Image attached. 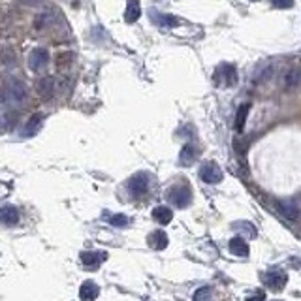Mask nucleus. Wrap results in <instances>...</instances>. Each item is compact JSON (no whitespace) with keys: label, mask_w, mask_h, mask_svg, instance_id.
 Instances as JSON below:
<instances>
[{"label":"nucleus","mask_w":301,"mask_h":301,"mask_svg":"<svg viewBox=\"0 0 301 301\" xmlns=\"http://www.w3.org/2000/svg\"><path fill=\"white\" fill-rule=\"evenodd\" d=\"M25 96H27V87L19 79H8L2 93H0V98L6 104H21Z\"/></svg>","instance_id":"nucleus-1"},{"label":"nucleus","mask_w":301,"mask_h":301,"mask_svg":"<svg viewBox=\"0 0 301 301\" xmlns=\"http://www.w3.org/2000/svg\"><path fill=\"white\" fill-rule=\"evenodd\" d=\"M213 79L214 85H219V87H233L238 83V68L230 62L220 64L214 70Z\"/></svg>","instance_id":"nucleus-2"},{"label":"nucleus","mask_w":301,"mask_h":301,"mask_svg":"<svg viewBox=\"0 0 301 301\" xmlns=\"http://www.w3.org/2000/svg\"><path fill=\"white\" fill-rule=\"evenodd\" d=\"M168 200H169V203H174L175 207H179V209L188 207V205H190V202H192L190 186H186V185L174 186V188L169 190V194H168Z\"/></svg>","instance_id":"nucleus-3"},{"label":"nucleus","mask_w":301,"mask_h":301,"mask_svg":"<svg viewBox=\"0 0 301 301\" xmlns=\"http://www.w3.org/2000/svg\"><path fill=\"white\" fill-rule=\"evenodd\" d=\"M126 188H128V192H130V196H134V198L145 196L147 190H149V175L143 174V171L132 175L126 183Z\"/></svg>","instance_id":"nucleus-4"},{"label":"nucleus","mask_w":301,"mask_h":301,"mask_svg":"<svg viewBox=\"0 0 301 301\" xmlns=\"http://www.w3.org/2000/svg\"><path fill=\"white\" fill-rule=\"evenodd\" d=\"M60 81L58 79H55V77H44V79H40L38 81V85H36V89H38V94H40L44 100H49L53 98V96H57L58 93H60Z\"/></svg>","instance_id":"nucleus-5"},{"label":"nucleus","mask_w":301,"mask_h":301,"mask_svg":"<svg viewBox=\"0 0 301 301\" xmlns=\"http://www.w3.org/2000/svg\"><path fill=\"white\" fill-rule=\"evenodd\" d=\"M222 177H224V174H222V169L219 168V164L205 162L202 168H200V179H202L203 183L217 185V183H220V181H222Z\"/></svg>","instance_id":"nucleus-6"},{"label":"nucleus","mask_w":301,"mask_h":301,"mask_svg":"<svg viewBox=\"0 0 301 301\" xmlns=\"http://www.w3.org/2000/svg\"><path fill=\"white\" fill-rule=\"evenodd\" d=\"M49 64V51L47 49H44V47H36V49H32V53H30L29 57V66L32 72H40V70H44Z\"/></svg>","instance_id":"nucleus-7"},{"label":"nucleus","mask_w":301,"mask_h":301,"mask_svg":"<svg viewBox=\"0 0 301 301\" xmlns=\"http://www.w3.org/2000/svg\"><path fill=\"white\" fill-rule=\"evenodd\" d=\"M275 207H277L278 213L283 214L286 220H290V222H295V220L301 219V209L295 202H284V200H281V202L275 203Z\"/></svg>","instance_id":"nucleus-8"},{"label":"nucleus","mask_w":301,"mask_h":301,"mask_svg":"<svg viewBox=\"0 0 301 301\" xmlns=\"http://www.w3.org/2000/svg\"><path fill=\"white\" fill-rule=\"evenodd\" d=\"M262 278H264V284H266L267 288H271V290H281V288H284V286H286V283H288L286 273H283L281 269L267 271Z\"/></svg>","instance_id":"nucleus-9"},{"label":"nucleus","mask_w":301,"mask_h":301,"mask_svg":"<svg viewBox=\"0 0 301 301\" xmlns=\"http://www.w3.org/2000/svg\"><path fill=\"white\" fill-rule=\"evenodd\" d=\"M107 260L105 252H96V250H83L81 252V262L85 264V267L89 269H96L102 262Z\"/></svg>","instance_id":"nucleus-10"},{"label":"nucleus","mask_w":301,"mask_h":301,"mask_svg":"<svg viewBox=\"0 0 301 301\" xmlns=\"http://www.w3.org/2000/svg\"><path fill=\"white\" fill-rule=\"evenodd\" d=\"M17 220H19V211L15 205H2L0 207V224L13 226L17 224Z\"/></svg>","instance_id":"nucleus-11"},{"label":"nucleus","mask_w":301,"mask_h":301,"mask_svg":"<svg viewBox=\"0 0 301 301\" xmlns=\"http://www.w3.org/2000/svg\"><path fill=\"white\" fill-rule=\"evenodd\" d=\"M41 122H44V117L41 115H32L27 121V124H25V128L21 130V138H32V136H36V134L40 132L41 128Z\"/></svg>","instance_id":"nucleus-12"},{"label":"nucleus","mask_w":301,"mask_h":301,"mask_svg":"<svg viewBox=\"0 0 301 301\" xmlns=\"http://www.w3.org/2000/svg\"><path fill=\"white\" fill-rule=\"evenodd\" d=\"M100 295V286L94 281H85L79 288V297L83 301H94Z\"/></svg>","instance_id":"nucleus-13"},{"label":"nucleus","mask_w":301,"mask_h":301,"mask_svg":"<svg viewBox=\"0 0 301 301\" xmlns=\"http://www.w3.org/2000/svg\"><path fill=\"white\" fill-rule=\"evenodd\" d=\"M150 19H153V23L158 25V27H177L179 25V19L175 17V15H168V13H158L155 10H150Z\"/></svg>","instance_id":"nucleus-14"},{"label":"nucleus","mask_w":301,"mask_h":301,"mask_svg":"<svg viewBox=\"0 0 301 301\" xmlns=\"http://www.w3.org/2000/svg\"><path fill=\"white\" fill-rule=\"evenodd\" d=\"M232 230L233 232H238L239 235H245V238H250V239H254L256 235H258V230L250 224L249 220H238V222H233Z\"/></svg>","instance_id":"nucleus-15"},{"label":"nucleus","mask_w":301,"mask_h":301,"mask_svg":"<svg viewBox=\"0 0 301 301\" xmlns=\"http://www.w3.org/2000/svg\"><path fill=\"white\" fill-rule=\"evenodd\" d=\"M283 83L286 89H294L297 87L301 83V70L297 68V66H290L288 70H286V74H284L283 77Z\"/></svg>","instance_id":"nucleus-16"},{"label":"nucleus","mask_w":301,"mask_h":301,"mask_svg":"<svg viewBox=\"0 0 301 301\" xmlns=\"http://www.w3.org/2000/svg\"><path fill=\"white\" fill-rule=\"evenodd\" d=\"M198 158V149L196 145L192 143H186L183 149H181L179 153V162L181 166H190V164H194V160Z\"/></svg>","instance_id":"nucleus-17"},{"label":"nucleus","mask_w":301,"mask_h":301,"mask_svg":"<svg viewBox=\"0 0 301 301\" xmlns=\"http://www.w3.org/2000/svg\"><path fill=\"white\" fill-rule=\"evenodd\" d=\"M249 245H247V241H245L241 235H235V238L230 239V252L235 256H249Z\"/></svg>","instance_id":"nucleus-18"},{"label":"nucleus","mask_w":301,"mask_h":301,"mask_svg":"<svg viewBox=\"0 0 301 301\" xmlns=\"http://www.w3.org/2000/svg\"><path fill=\"white\" fill-rule=\"evenodd\" d=\"M271 74H273V66H271V64H269V62H260L254 70H252V75H250V77H252V81L260 83V81H266V79Z\"/></svg>","instance_id":"nucleus-19"},{"label":"nucleus","mask_w":301,"mask_h":301,"mask_svg":"<svg viewBox=\"0 0 301 301\" xmlns=\"http://www.w3.org/2000/svg\"><path fill=\"white\" fill-rule=\"evenodd\" d=\"M149 245H150V249L164 250L168 247V235H166L162 230H157V232H153L149 235Z\"/></svg>","instance_id":"nucleus-20"},{"label":"nucleus","mask_w":301,"mask_h":301,"mask_svg":"<svg viewBox=\"0 0 301 301\" xmlns=\"http://www.w3.org/2000/svg\"><path fill=\"white\" fill-rule=\"evenodd\" d=\"M153 219L160 222V224H169L171 219H174V211L166 205H160V207H155L153 209Z\"/></svg>","instance_id":"nucleus-21"},{"label":"nucleus","mask_w":301,"mask_h":301,"mask_svg":"<svg viewBox=\"0 0 301 301\" xmlns=\"http://www.w3.org/2000/svg\"><path fill=\"white\" fill-rule=\"evenodd\" d=\"M141 15V6H139L138 0H128V6H126V12H124V19H126V23H136Z\"/></svg>","instance_id":"nucleus-22"},{"label":"nucleus","mask_w":301,"mask_h":301,"mask_svg":"<svg viewBox=\"0 0 301 301\" xmlns=\"http://www.w3.org/2000/svg\"><path fill=\"white\" fill-rule=\"evenodd\" d=\"M249 111H250V104H243L238 110V115H235V130H238V132H243L247 117H249Z\"/></svg>","instance_id":"nucleus-23"},{"label":"nucleus","mask_w":301,"mask_h":301,"mask_svg":"<svg viewBox=\"0 0 301 301\" xmlns=\"http://www.w3.org/2000/svg\"><path fill=\"white\" fill-rule=\"evenodd\" d=\"M211 295H213V290L209 288V286H202V288H198L194 292V301H211Z\"/></svg>","instance_id":"nucleus-24"},{"label":"nucleus","mask_w":301,"mask_h":301,"mask_svg":"<svg viewBox=\"0 0 301 301\" xmlns=\"http://www.w3.org/2000/svg\"><path fill=\"white\" fill-rule=\"evenodd\" d=\"M110 224L115 226V228H126L130 224V219H128L126 214H111L110 217Z\"/></svg>","instance_id":"nucleus-25"},{"label":"nucleus","mask_w":301,"mask_h":301,"mask_svg":"<svg viewBox=\"0 0 301 301\" xmlns=\"http://www.w3.org/2000/svg\"><path fill=\"white\" fill-rule=\"evenodd\" d=\"M269 4L278 10H288V8L294 6V0H269Z\"/></svg>","instance_id":"nucleus-26"},{"label":"nucleus","mask_w":301,"mask_h":301,"mask_svg":"<svg viewBox=\"0 0 301 301\" xmlns=\"http://www.w3.org/2000/svg\"><path fill=\"white\" fill-rule=\"evenodd\" d=\"M266 299V294H264V290H256L252 294H249L247 301H264Z\"/></svg>","instance_id":"nucleus-27"},{"label":"nucleus","mask_w":301,"mask_h":301,"mask_svg":"<svg viewBox=\"0 0 301 301\" xmlns=\"http://www.w3.org/2000/svg\"><path fill=\"white\" fill-rule=\"evenodd\" d=\"M25 2H27V4H29V6H36V4H38V2H40V0H25Z\"/></svg>","instance_id":"nucleus-28"},{"label":"nucleus","mask_w":301,"mask_h":301,"mask_svg":"<svg viewBox=\"0 0 301 301\" xmlns=\"http://www.w3.org/2000/svg\"><path fill=\"white\" fill-rule=\"evenodd\" d=\"M250 2H256V0H250Z\"/></svg>","instance_id":"nucleus-29"}]
</instances>
